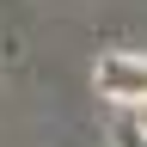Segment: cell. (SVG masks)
<instances>
[{
	"mask_svg": "<svg viewBox=\"0 0 147 147\" xmlns=\"http://www.w3.org/2000/svg\"><path fill=\"white\" fill-rule=\"evenodd\" d=\"M98 92L110 104H147V55H129V49H110L98 55Z\"/></svg>",
	"mask_w": 147,
	"mask_h": 147,
	"instance_id": "cell-1",
	"label": "cell"
},
{
	"mask_svg": "<svg viewBox=\"0 0 147 147\" xmlns=\"http://www.w3.org/2000/svg\"><path fill=\"white\" fill-rule=\"evenodd\" d=\"M110 141H117V147H147V129L135 117H117V123H110Z\"/></svg>",
	"mask_w": 147,
	"mask_h": 147,
	"instance_id": "cell-2",
	"label": "cell"
}]
</instances>
